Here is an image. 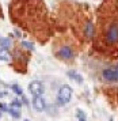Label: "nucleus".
<instances>
[{"label": "nucleus", "instance_id": "6", "mask_svg": "<svg viewBox=\"0 0 118 121\" xmlns=\"http://www.w3.org/2000/svg\"><path fill=\"white\" fill-rule=\"evenodd\" d=\"M33 106H34V109L38 110V112L45 110V99H43L41 95H35V97L33 98Z\"/></svg>", "mask_w": 118, "mask_h": 121}, {"label": "nucleus", "instance_id": "11", "mask_svg": "<svg viewBox=\"0 0 118 121\" xmlns=\"http://www.w3.org/2000/svg\"><path fill=\"white\" fill-rule=\"evenodd\" d=\"M8 112H10V114L12 116V117H15V118H19V117H21V112H19V109H14V108H11V109H8Z\"/></svg>", "mask_w": 118, "mask_h": 121}, {"label": "nucleus", "instance_id": "13", "mask_svg": "<svg viewBox=\"0 0 118 121\" xmlns=\"http://www.w3.org/2000/svg\"><path fill=\"white\" fill-rule=\"evenodd\" d=\"M76 114H77V118H79L80 121H87V120H86V114H84V112H81L80 109H77Z\"/></svg>", "mask_w": 118, "mask_h": 121}, {"label": "nucleus", "instance_id": "16", "mask_svg": "<svg viewBox=\"0 0 118 121\" xmlns=\"http://www.w3.org/2000/svg\"><path fill=\"white\" fill-rule=\"evenodd\" d=\"M0 110H8V108H7V105L3 104V102H0Z\"/></svg>", "mask_w": 118, "mask_h": 121}, {"label": "nucleus", "instance_id": "8", "mask_svg": "<svg viewBox=\"0 0 118 121\" xmlns=\"http://www.w3.org/2000/svg\"><path fill=\"white\" fill-rule=\"evenodd\" d=\"M68 76H69L71 79H73V80L77 82V83H83V78H81L76 71H68Z\"/></svg>", "mask_w": 118, "mask_h": 121}, {"label": "nucleus", "instance_id": "17", "mask_svg": "<svg viewBox=\"0 0 118 121\" xmlns=\"http://www.w3.org/2000/svg\"><path fill=\"white\" fill-rule=\"evenodd\" d=\"M22 101H23V104H25V105L29 104V102H27V98H26V97H23V98H22Z\"/></svg>", "mask_w": 118, "mask_h": 121}, {"label": "nucleus", "instance_id": "14", "mask_svg": "<svg viewBox=\"0 0 118 121\" xmlns=\"http://www.w3.org/2000/svg\"><path fill=\"white\" fill-rule=\"evenodd\" d=\"M21 106H22V104L18 101V99H14L12 104H11V108H14V109H21Z\"/></svg>", "mask_w": 118, "mask_h": 121}, {"label": "nucleus", "instance_id": "19", "mask_svg": "<svg viewBox=\"0 0 118 121\" xmlns=\"http://www.w3.org/2000/svg\"><path fill=\"white\" fill-rule=\"evenodd\" d=\"M0 116H1V112H0Z\"/></svg>", "mask_w": 118, "mask_h": 121}, {"label": "nucleus", "instance_id": "7", "mask_svg": "<svg viewBox=\"0 0 118 121\" xmlns=\"http://www.w3.org/2000/svg\"><path fill=\"white\" fill-rule=\"evenodd\" d=\"M84 35L87 38H92L94 35V25L91 22H87L86 23V27H84Z\"/></svg>", "mask_w": 118, "mask_h": 121}, {"label": "nucleus", "instance_id": "5", "mask_svg": "<svg viewBox=\"0 0 118 121\" xmlns=\"http://www.w3.org/2000/svg\"><path fill=\"white\" fill-rule=\"evenodd\" d=\"M57 56L63 60H71L73 57V50L71 49L69 46H63L57 50Z\"/></svg>", "mask_w": 118, "mask_h": 121}, {"label": "nucleus", "instance_id": "21", "mask_svg": "<svg viewBox=\"0 0 118 121\" xmlns=\"http://www.w3.org/2000/svg\"><path fill=\"white\" fill-rule=\"evenodd\" d=\"M26 121H27V120H26Z\"/></svg>", "mask_w": 118, "mask_h": 121}, {"label": "nucleus", "instance_id": "10", "mask_svg": "<svg viewBox=\"0 0 118 121\" xmlns=\"http://www.w3.org/2000/svg\"><path fill=\"white\" fill-rule=\"evenodd\" d=\"M0 45H1V48L7 49V48H10L11 41H10L8 38H0Z\"/></svg>", "mask_w": 118, "mask_h": 121}, {"label": "nucleus", "instance_id": "12", "mask_svg": "<svg viewBox=\"0 0 118 121\" xmlns=\"http://www.w3.org/2000/svg\"><path fill=\"white\" fill-rule=\"evenodd\" d=\"M22 46L29 49V50H34V45L31 42H27V41H22Z\"/></svg>", "mask_w": 118, "mask_h": 121}, {"label": "nucleus", "instance_id": "18", "mask_svg": "<svg viewBox=\"0 0 118 121\" xmlns=\"http://www.w3.org/2000/svg\"><path fill=\"white\" fill-rule=\"evenodd\" d=\"M14 33H15V35H16V37H21V33H19V31H18V30H15V31H14Z\"/></svg>", "mask_w": 118, "mask_h": 121}, {"label": "nucleus", "instance_id": "9", "mask_svg": "<svg viewBox=\"0 0 118 121\" xmlns=\"http://www.w3.org/2000/svg\"><path fill=\"white\" fill-rule=\"evenodd\" d=\"M0 60H3V61H10L11 60L10 53H8L4 48H3V49H0Z\"/></svg>", "mask_w": 118, "mask_h": 121}, {"label": "nucleus", "instance_id": "2", "mask_svg": "<svg viewBox=\"0 0 118 121\" xmlns=\"http://www.w3.org/2000/svg\"><path fill=\"white\" fill-rule=\"evenodd\" d=\"M102 76L106 82H110V83H115L118 82V65H114V67H109L106 69L102 71Z\"/></svg>", "mask_w": 118, "mask_h": 121}, {"label": "nucleus", "instance_id": "3", "mask_svg": "<svg viewBox=\"0 0 118 121\" xmlns=\"http://www.w3.org/2000/svg\"><path fill=\"white\" fill-rule=\"evenodd\" d=\"M71 97H72V88L68 86V84H64L61 86L59 91V104L60 105H65L71 101Z\"/></svg>", "mask_w": 118, "mask_h": 121}, {"label": "nucleus", "instance_id": "4", "mask_svg": "<svg viewBox=\"0 0 118 121\" xmlns=\"http://www.w3.org/2000/svg\"><path fill=\"white\" fill-rule=\"evenodd\" d=\"M29 91L35 97V95H42L43 94V84L38 80H34L29 84Z\"/></svg>", "mask_w": 118, "mask_h": 121}, {"label": "nucleus", "instance_id": "15", "mask_svg": "<svg viewBox=\"0 0 118 121\" xmlns=\"http://www.w3.org/2000/svg\"><path fill=\"white\" fill-rule=\"evenodd\" d=\"M12 90H14V91H15L18 95H22V88L19 87L18 84H14V86H12Z\"/></svg>", "mask_w": 118, "mask_h": 121}, {"label": "nucleus", "instance_id": "20", "mask_svg": "<svg viewBox=\"0 0 118 121\" xmlns=\"http://www.w3.org/2000/svg\"><path fill=\"white\" fill-rule=\"evenodd\" d=\"M110 121H113V120H110Z\"/></svg>", "mask_w": 118, "mask_h": 121}, {"label": "nucleus", "instance_id": "1", "mask_svg": "<svg viewBox=\"0 0 118 121\" xmlns=\"http://www.w3.org/2000/svg\"><path fill=\"white\" fill-rule=\"evenodd\" d=\"M106 42L110 45L118 42V23L117 22H113L106 30Z\"/></svg>", "mask_w": 118, "mask_h": 121}]
</instances>
